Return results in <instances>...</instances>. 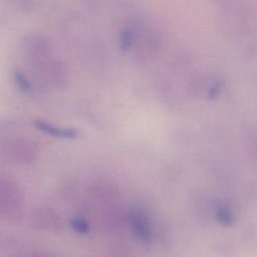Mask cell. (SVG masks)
I'll list each match as a JSON object with an SVG mask.
<instances>
[{"instance_id": "6da1fadb", "label": "cell", "mask_w": 257, "mask_h": 257, "mask_svg": "<svg viewBox=\"0 0 257 257\" xmlns=\"http://www.w3.org/2000/svg\"><path fill=\"white\" fill-rule=\"evenodd\" d=\"M39 156V146L26 137H12L0 144V159L12 165L27 166L33 164Z\"/></svg>"}, {"instance_id": "7a4b0ae2", "label": "cell", "mask_w": 257, "mask_h": 257, "mask_svg": "<svg viewBox=\"0 0 257 257\" xmlns=\"http://www.w3.org/2000/svg\"><path fill=\"white\" fill-rule=\"evenodd\" d=\"M24 212V195L19 184L12 178L0 175V217L18 222Z\"/></svg>"}, {"instance_id": "3957f363", "label": "cell", "mask_w": 257, "mask_h": 257, "mask_svg": "<svg viewBox=\"0 0 257 257\" xmlns=\"http://www.w3.org/2000/svg\"><path fill=\"white\" fill-rule=\"evenodd\" d=\"M123 48L143 57L158 47L157 36L144 25H132L122 32Z\"/></svg>"}, {"instance_id": "277c9868", "label": "cell", "mask_w": 257, "mask_h": 257, "mask_svg": "<svg viewBox=\"0 0 257 257\" xmlns=\"http://www.w3.org/2000/svg\"><path fill=\"white\" fill-rule=\"evenodd\" d=\"M31 226L42 232L59 233L63 230V220L60 214L49 207H38L31 212Z\"/></svg>"}, {"instance_id": "5b68a950", "label": "cell", "mask_w": 257, "mask_h": 257, "mask_svg": "<svg viewBox=\"0 0 257 257\" xmlns=\"http://www.w3.org/2000/svg\"><path fill=\"white\" fill-rule=\"evenodd\" d=\"M88 197L96 203L110 205L119 199L118 191L107 182L97 181L90 184L87 188Z\"/></svg>"}, {"instance_id": "8992f818", "label": "cell", "mask_w": 257, "mask_h": 257, "mask_svg": "<svg viewBox=\"0 0 257 257\" xmlns=\"http://www.w3.org/2000/svg\"><path fill=\"white\" fill-rule=\"evenodd\" d=\"M33 125L39 132L43 133L44 135L50 136L52 138L61 139V140H73L77 137L78 132L73 127L68 126H60L53 122L47 121L45 119H35L33 120Z\"/></svg>"}, {"instance_id": "52a82bcc", "label": "cell", "mask_w": 257, "mask_h": 257, "mask_svg": "<svg viewBox=\"0 0 257 257\" xmlns=\"http://www.w3.org/2000/svg\"><path fill=\"white\" fill-rule=\"evenodd\" d=\"M127 222L134 234L143 241H150L152 237V228L149 219L140 211H131L127 216Z\"/></svg>"}, {"instance_id": "ba28073f", "label": "cell", "mask_w": 257, "mask_h": 257, "mask_svg": "<svg viewBox=\"0 0 257 257\" xmlns=\"http://www.w3.org/2000/svg\"><path fill=\"white\" fill-rule=\"evenodd\" d=\"M69 223L72 230L78 234L84 235L89 232V223L83 216H73L72 218H70Z\"/></svg>"}, {"instance_id": "9c48e42d", "label": "cell", "mask_w": 257, "mask_h": 257, "mask_svg": "<svg viewBox=\"0 0 257 257\" xmlns=\"http://www.w3.org/2000/svg\"><path fill=\"white\" fill-rule=\"evenodd\" d=\"M15 81L17 83V85L19 86L20 89H22L24 92H28L30 91V83L29 81L24 77V75L22 73L16 72L15 73Z\"/></svg>"}, {"instance_id": "30bf717a", "label": "cell", "mask_w": 257, "mask_h": 257, "mask_svg": "<svg viewBox=\"0 0 257 257\" xmlns=\"http://www.w3.org/2000/svg\"><path fill=\"white\" fill-rule=\"evenodd\" d=\"M111 256L112 257H134L131 255V252L125 247L118 246V245H116V247L112 249Z\"/></svg>"}, {"instance_id": "8fae6325", "label": "cell", "mask_w": 257, "mask_h": 257, "mask_svg": "<svg viewBox=\"0 0 257 257\" xmlns=\"http://www.w3.org/2000/svg\"><path fill=\"white\" fill-rule=\"evenodd\" d=\"M28 257H57L53 253L44 250H33L28 254Z\"/></svg>"}]
</instances>
